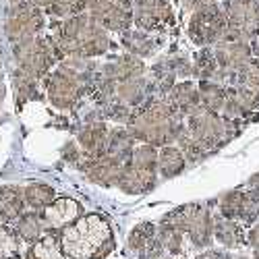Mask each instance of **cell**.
Here are the masks:
<instances>
[{
	"label": "cell",
	"mask_w": 259,
	"mask_h": 259,
	"mask_svg": "<svg viewBox=\"0 0 259 259\" xmlns=\"http://www.w3.org/2000/svg\"><path fill=\"white\" fill-rule=\"evenodd\" d=\"M62 253L73 259H104L114 249L112 228L98 213L83 215L60 232Z\"/></svg>",
	"instance_id": "7a4b0ae2"
},
{
	"label": "cell",
	"mask_w": 259,
	"mask_h": 259,
	"mask_svg": "<svg viewBox=\"0 0 259 259\" xmlns=\"http://www.w3.org/2000/svg\"><path fill=\"white\" fill-rule=\"evenodd\" d=\"M255 259H259V253H257V257H255Z\"/></svg>",
	"instance_id": "e575fe53"
},
{
	"label": "cell",
	"mask_w": 259,
	"mask_h": 259,
	"mask_svg": "<svg viewBox=\"0 0 259 259\" xmlns=\"http://www.w3.org/2000/svg\"><path fill=\"white\" fill-rule=\"evenodd\" d=\"M29 259H64L60 241L54 234H44L31 245Z\"/></svg>",
	"instance_id": "d4e9b609"
},
{
	"label": "cell",
	"mask_w": 259,
	"mask_h": 259,
	"mask_svg": "<svg viewBox=\"0 0 259 259\" xmlns=\"http://www.w3.org/2000/svg\"><path fill=\"white\" fill-rule=\"evenodd\" d=\"M179 114L170 102H154L149 108L141 110L131 120V135L152 145H168L177 141L183 126Z\"/></svg>",
	"instance_id": "3957f363"
},
{
	"label": "cell",
	"mask_w": 259,
	"mask_h": 259,
	"mask_svg": "<svg viewBox=\"0 0 259 259\" xmlns=\"http://www.w3.org/2000/svg\"><path fill=\"white\" fill-rule=\"evenodd\" d=\"M108 135L110 131L106 128L104 122H94V124H88L79 133V145L81 149L88 156V160H94V158H100L104 152H106V145H108Z\"/></svg>",
	"instance_id": "ac0fdd59"
},
{
	"label": "cell",
	"mask_w": 259,
	"mask_h": 259,
	"mask_svg": "<svg viewBox=\"0 0 259 259\" xmlns=\"http://www.w3.org/2000/svg\"><path fill=\"white\" fill-rule=\"evenodd\" d=\"M213 46V58L222 71L236 73L253 58V46L249 44V39L228 29L222 35V39H218Z\"/></svg>",
	"instance_id": "30bf717a"
},
{
	"label": "cell",
	"mask_w": 259,
	"mask_h": 259,
	"mask_svg": "<svg viewBox=\"0 0 259 259\" xmlns=\"http://www.w3.org/2000/svg\"><path fill=\"white\" fill-rule=\"evenodd\" d=\"M143 71H145V67H143V62L137 56L124 54V56H118V58H114L110 62H106L102 67L100 77H104L108 81H112L114 85H118L122 81H128L133 77L143 75Z\"/></svg>",
	"instance_id": "2e32d148"
},
{
	"label": "cell",
	"mask_w": 259,
	"mask_h": 259,
	"mask_svg": "<svg viewBox=\"0 0 259 259\" xmlns=\"http://www.w3.org/2000/svg\"><path fill=\"white\" fill-rule=\"evenodd\" d=\"M168 102L177 112H183V114H193L197 108H201L199 94L195 90V85L189 83V81L175 85V88L170 90V100Z\"/></svg>",
	"instance_id": "ffe728a7"
},
{
	"label": "cell",
	"mask_w": 259,
	"mask_h": 259,
	"mask_svg": "<svg viewBox=\"0 0 259 259\" xmlns=\"http://www.w3.org/2000/svg\"><path fill=\"white\" fill-rule=\"evenodd\" d=\"M88 177L90 181L102 185V187H112L118 183V177H120V170H122V164L106 158V156H100V158H94V160H88Z\"/></svg>",
	"instance_id": "d6986e66"
},
{
	"label": "cell",
	"mask_w": 259,
	"mask_h": 259,
	"mask_svg": "<svg viewBox=\"0 0 259 259\" xmlns=\"http://www.w3.org/2000/svg\"><path fill=\"white\" fill-rule=\"evenodd\" d=\"M83 88H85V79L64 71L60 67L52 75H48V81H46L48 98L56 108H60V110L73 108L77 104V100L81 98Z\"/></svg>",
	"instance_id": "7c38bea8"
},
{
	"label": "cell",
	"mask_w": 259,
	"mask_h": 259,
	"mask_svg": "<svg viewBox=\"0 0 259 259\" xmlns=\"http://www.w3.org/2000/svg\"><path fill=\"white\" fill-rule=\"evenodd\" d=\"M226 29H228L226 13H224V7L218 3L195 9L189 19V27H187L191 41H195L197 46L215 44L218 39H222Z\"/></svg>",
	"instance_id": "52a82bcc"
},
{
	"label": "cell",
	"mask_w": 259,
	"mask_h": 259,
	"mask_svg": "<svg viewBox=\"0 0 259 259\" xmlns=\"http://www.w3.org/2000/svg\"><path fill=\"white\" fill-rule=\"evenodd\" d=\"M88 13L106 31H126L133 25V0H90Z\"/></svg>",
	"instance_id": "ba28073f"
},
{
	"label": "cell",
	"mask_w": 259,
	"mask_h": 259,
	"mask_svg": "<svg viewBox=\"0 0 259 259\" xmlns=\"http://www.w3.org/2000/svg\"><path fill=\"white\" fill-rule=\"evenodd\" d=\"M156 239V228L152 224H139L128 234V249L133 251H143L149 243Z\"/></svg>",
	"instance_id": "f1b7e54d"
},
{
	"label": "cell",
	"mask_w": 259,
	"mask_h": 259,
	"mask_svg": "<svg viewBox=\"0 0 259 259\" xmlns=\"http://www.w3.org/2000/svg\"><path fill=\"white\" fill-rule=\"evenodd\" d=\"M81 211H83L81 203H77L75 199H69V197H60V199H54L48 207L41 209L39 215H41V222H44L46 228L62 230V228L71 226L73 222H77Z\"/></svg>",
	"instance_id": "9a60e30c"
},
{
	"label": "cell",
	"mask_w": 259,
	"mask_h": 259,
	"mask_svg": "<svg viewBox=\"0 0 259 259\" xmlns=\"http://www.w3.org/2000/svg\"><path fill=\"white\" fill-rule=\"evenodd\" d=\"M13 54L17 60V69L33 79L46 77L52 64L60 60V52L56 50L52 37H31L25 41L13 44Z\"/></svg>",
	"instance_id": "5b68a950"
},
{
	"label": "cell",
	"mask_w": 259,
	"mask_h": 259,
	"mask_svg": "<svg viewBox=\"0 0 259 259\" xmlns=\"http://www.w3.org/2000/svg\"><path fill=\"white\" fill-rule=\"evenodd\" d=\"M60 58L77 56V58H94L102 56L110 48L108 31L96 23L90 13H79L64 19L52 35Z\"/></svg>",
	"instance_id": "6da1fadb"
},
{
	"label": "cell",
	"mask_w": 259,
	"mask_h": 259,
	"mask_svg": "<svg viewBox=\"0 0 259 259\" xmlns=\"http://www.w3.org/2000/svg\"><path fill=\"white\" fill-rule=\"evenodd\" d=\"M213 230H215V236H218V241L224 243V245H228V247L239 245V243L243 241V236H245V234H243V228H241L239 224H234V222H230V220H224V218L215 220Z\"/></svg>",
	"instance_id": "4316f807"
},
{
	"label": "cell",
	"mask_w": 259,
	"mask_h": 259,
	"mask_svg": "<svg viewBox=\"0 0 259 259\" xmlns=\"http://www.w3.org/2000/svg\"><path fill=\"white\" fill-rule=\"evenodd\" d=\"M21 213H25L23 189L15 185H3L0 187V222L3 224L17 222Z\"/></svg>",
	"instance_id": "e0dca14e"
},
{
	"label": "cell",
	"mask_w": 259,
	"mask_h": 259,
	"mask_svg": "<svg viewBox=\"0 0 259 259\" xmlns=\"http://www.w3.org/2000/svg\"><path fill=\"white\" fill-rule=\"evenodd\" d=\"M88 3L90 0H52V5L48 7V13L60 19H69L73 15L88 11Z\"/></svg>",
	"instance_id": "83f0119b"
},
{
	"label": "cell",
	"mask_w": 259,
	"mask_h": 259,
	"mask_svg": "<svg viewBox=\"0 0 259 259\" xmlns=\"http://www.w3.org/2000/svg\"><path fill=\"white\" fill-rule=\"evenodd\" d=\"M249 241H251V245H255L259 249V224L249 232Z\"/></svg>",
	"instance_id": "1f68e13d"
},
{
	"label": "cell",
	"mask_w": 259,
	"mask_h": 259,
	"mask_svg": "<svg viewBox=\"0 0 259 259\" xmlns=\"http://www.w3.org/2000/svg\"><path fill=\"white\" fill-rule=\"evenodd\" d=\"M19 239H23L27 243H35L39 236H44V222H41V215L35 213V211H27V213H21V218L17 220V226H15Z\"/></svg>",
	"instance_id": "603a6c76"
},
{
	"label": "cell",
	"mask_w": 259,
	"mask_h": 259,
	"mask_svg": "<svg viewBox=\"0 0 259 259\" xmlns=\"http://www.w3.org/2000/svg\"><path fill=\"white\" fill-rule=\"evenodd\" d=\"M0 98H3V85H0Z\"/></svg>",
	"instance_id": "836d02e7"
},
{
	"label": "cell",
	"mask_w": 259,
	"mask_h": 259,
	"mask_svg": "<svg viewBox=\"0 0 259 259\" xmlns=\"http://www.w3.org/2000/svg\"><path fill=\"white\" fill-rule=\"evenodd\" d=\"M175 21L170 0H133V23L143 31H160Z\"/></svg>",
	"instance_id": "5bb4252c"
},
{
	"label": "cell",
	"mask_w": 259,
	"mask_h": 259,
	"mask_svg": "<svg viewBox=\"0 0 259 259\" xmlns=\"http://www.w3.org/2000/svg\"><path fill=\"white\" fill-rule=\"evenodd\" d=\"M185 168V156L179 147H170V145H164L158 154V172L164 177V179H172L181 175Z\"/></svg>",
	"instance_id": "7402d4cb"
},
{
	"label": "cell",
	"mask_w": 259,
	"mask_h": 259,
	"mask_svg": "<svg viewBox=\"0 0 259 259\" xmlns=\"http://www.w3.org/2000/svg\"><path fill=\"white\" fill-rule=\"evenodd\" d=\"M211 3H218V0H181V5L185 9H191V11H195L199 7H205V5H211Z\"/></svg>",
	"instance_id": "4dcf8cb0"
},
{
	"label": "cell",
	"mask_w": 259,
	"mask_h": 259,
	"mask_svg": "<svg viewBox=\"0 0 259 259\" xmlns=\"http://www.w3.org/2000/svg\"><path fill=\"white\" fill-rule=\"evenodd\" d=\"M23 199H25V205H29L31 209H39L41 211L56 199V191L50 185L33 183V185L23 189Z\"/></svg>",
	"instance_id": "cb8c5ba5"
},
{
	"label": "cell",
	"mask_w": 259,
	"mask_h": 259,
	"mask_svg": "<svg viewBox=\"0 0 259 259\" xmlns=\"http://www.w3.org/2000/svg\"><path fill=\"white\" fill-rule=\"evenodd\" d=\"M199 102H201V108L215 112V110H220V108H224L226 92L211 81H203L199 88Z\"/></svg>",
	"instance_id": "484cf974"
},
{
	"label": "cell",
	"mask_w": 259,
	"mask_h": 259,
	"mask_svg": "<svg viewBox=\"0 0 259 259\" xmlns=\"http://www.w3.org/2000/svg\"><path fill=\"white\" fill-rule=\"evenodd\" d=\"M228 31L247 39L259 33V0H226L224 5Z\"/></svg>",
	"instance_id": "4fadbf2b"
},
{
	"label": "cell",
	"mask_w": 259,
	"mask_h": 259,
	"mask_svg": "<svg viewBox=\"0 0 259 259\" xmlns=\"http://www.w3.org/2000/svg\"><path fill=\"white\" fill-rule=\"evenodd\" d=\"M19 253V234L0 224V259H15Z\"/></svg>",
	"instance_id": "f546056e"
},
{
	"label": "cell",
	"mask_w": 259,
	"mask_h": 259,
	"mask_svg": "<svg viewBox=\"0 0 259 259\" xmlns=\"http://www.w3.org/2000/svg\"><path fill=\"white\" fill-rule=\"evenodd\" d=\"M187 133L195 139L205 152H209V147H218L226 139V124L218 118L215 112L205 110V108H197L193 114H189Z\"/></svg>",
	"instance_id": "8fae6325"
},
{
	"label": "cell",
	"mask_w": 259,
	"mask_h": 259,
	"mask_svg": "<svg viewBox=\"0 0 259 259\" xmlns=\"http://www.w3.org/2000/svg\"><path fill=\"white\" fill-rule=\"evenodd\" d=\"M122 46L133 56L143 58V56H152L154 54L158 41L143 29H135V31L126 29V31H122Z\"/></svg>",
	"instance_id": "44dd1931"
},
{
	"label": "cell",
	"mask_w": 259,
	"mask_h": 259,
	"mask_svg": "<svg viewBox=\"0 0 259 259\" xmlns=\"http://www.w3.org/2000/svg\"><path fill=\"white\" fill-rule=\"evenodd\" d=\"M156 172H158V154L154 145H139L133 149L131 160L122 166L116 185L128 195H139V193H145L154 187Z\"/></svg>",
	"instance_id": "277c9868"
},
{
	"label": "cell",
	"mask_w": 259,
	"mask_h": 259,
	"mask_svg": "<svg viewBox=\"0 0 259 259\" xmlns=\"http://www.w3.org/2000/svg\"><path fill=\"white\" fill-rule=\"evenodd\" d=\"M166 222H170L172 226H177L181 232H187L195 247H205L211 234V218L209 211L203 205H187L181 207L179 211L170 213Z\"/></svg>",
	"instance_id": "9c48e42d"
},
{
	"label": "cell",
	"mask_w": 259,
	"mask_h": 259,
	"mask_svg": "<svg viewBox=\"0 0 259 259\" xmlns=\"http://www.w3.org/2000/svg\"><path fill=\"white\" fill-rule=\"evenodd\" d=\"M44 25L46 17L39 7H35L29 0H13L5 19V33L11 44H19V41L39 35Z\"/></svg>",
	"instance_id": "8992f818"
},
{
	"label": "cell",
	"mask_w": 259,
	"mask_h": 259,
	"mask_svg": "<svg viewBox=\"0 0 259 259\" xmlns=\"http://www.w3.org/2000/svg\"><path fill=\"white\" fill-rule=\"evenodd\" d=\"M251 187H253V193H259V175L251 179Z\"/></svg>",
	"instance_id": "d6a6232c"
}]
</instances>
